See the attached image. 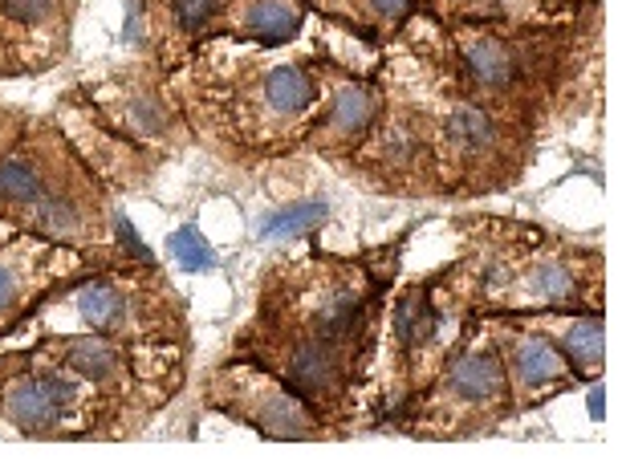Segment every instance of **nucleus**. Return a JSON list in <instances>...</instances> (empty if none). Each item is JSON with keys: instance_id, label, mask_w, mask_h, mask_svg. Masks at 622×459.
Here are the masks:
<instances>
[{"instance_id": "cd10ccee", "label": "nucleus", "mask_w": 622, "mask_h": 459, "mask_svg": "<svg viewBox=\"0 0 622 459\" xmlns=\"http://www.w3.org/2000/svg\"><path fill=\"white\" fill-rule=\"evenodd\" d=\"M590 414H594V419H602V414H607V402H602V386H598V383L590 386Z\"/></svg>"}, {"instance_id": "bb28decb", "label": "nucleus", "mask_w": 622, "mask_h": 459, "mask_svg": "<svg viewBox=\"0 0 622 459\" xmlns=\"http://www.w3.org/2000/svg\"><path fill=\"white\" fill-rule=\"evenodd\" d=\"M407 4H411V0H371L374 13L390 16V21H395V16H403V13H407Z\"/></svg>"}, {"instance_id": "7ed1b4c3", "label": "nucleus", "mask_w": 622, "mask_h": 459, "mask_svg": "<svg viewBox=\"0 0 622 459\" xmlns=\"http://www.w3.org/2000/svg\"><path fill=\"white\" fill-rule=\"evenodd\" d=\"M289 374L301 390H329L338 379V358L329 350V342H306L289 358Z\"/></svg>"}, {"instance_id": "ddd939ff", "label": "nucleus", "mask_w": 622, "mask_h": 459, "mask_svg": "<svg viewBox=\"0 0 622 459\" xmlns=\"http://www.w3.org/2000/svg\"><path fill=\"white\" fill-rule=\"evenodd\" d=\"M0 199H9V203L41 199V171L33 168V163H25V159L0 163Z\"/></svg>"}, {"instance_id": "9b49d317", "label": "nucleus", "mask_w": 622, "mask_h": 459, "mask_svg": "<svg viewBox=\"0 0 622 459\" xmlns=\"http://www.w3.org/2000/svg\"><path fill=\"white\" fill-rule=\"evenodd\" d=\"M513 367H517V379L525 386H545L561 374V358L558 350L545 346V342H521L513 353Z\"/></svg>"}, {"instance_id": "20e7f679", "label": "nucleus", "mask_w": 622, "mask_h": 459, "mask_svg": "<svg viewBox=\"0 0 622 459\" xmlns=\"http://www.w3.org/2000/svg\"><path fill=\"white\" fill-rule=\"evenodd\" d=\"M297 29H301V9L289 4V0H257L249 9V33L269 41V46L289 41Z\"/></svg>"}, {"instance_id": "4468645a", "label": "nucleus", "mask_w": 622, "mask_h": 459, "mask_svg": "<svg viewBox=\"0 0 622 459\" xmlns=\"http://www.w3.org/2000/svg\"><path fill=\"white\" fill-rule=\"evenodd\" d=\"M82 322L94 325V330H107L123 318V297L110 289V285H86L78 297Z\"/></svg>"}, {"instance_id": "5701e85b", "label": "nucleus", "mask_w": 622, "mask_h": 459, "mask_svg": "<svg viewBox=\"0 0 622 459\" xmlns=\"http://www.w3.org/2000/svg\"><path fill=\"white\" fill-rule=\"evenodd\" d=\"M114 232H119V240H123V248H126V252H135V257H139L142 264H151V261H156V257H151V248L142 245L139 228H135V224H130L126 215H114Z\"/></svg>"}, {"instance_id": "a211bd4d", "label": "nucleus", "mask_w": 622, "mask_h": 459, "mask_svg": "<svg viewBox=\"0 0 622 459\" xmlns=\"http://www.w3.org/2000/svg\"><path fill=\"white\" fill-rule=\"evenodd\" d=\"M167 245H172L175 261L184 264V269H212V264H216V252H212V245H208L196 228L172 232V240H167Z\"/></svg>"}, {"instance_id": "39448f33", "label": "nucleus", "mask_w": 622, "mask_h": 459, "mask_svg": "<svg viewBox=\"0 0 622 459\" xmlns=\"http://www.w3.org/2000/svg\"><path fill=\"white\" fill-rule=\"evenodd\" d=\"M464 62L468 70H472V77L481 82V86H488V90H500V86H509L513 82V53L500 46V41H472V46L464 49Z\"/></svg>"}, {"instance_id": "9d476101", "label": "nucleus", "mask_w": 622, "mask_h": 459, "mask_svg": "<svg viewBox=\"0 0 622 459\" xmlns=\"http://www.w3.org/2000/svg\"><path fill=\"white\" fill-rule=\"evenodd\" d=\"M326 203L322 199H310V203H294V208H281V212H269L265 220H261V236H301V232L318 228L322 220H326Z\"/></svg>"}, {"instance_id": "412c9836", "label": "nucleus", "mask_w": 622, "mask_h": 459, "mask_svg": "<svg viewBox=\"0 0 622 459\" xmlns=\"http://www.w3.org/2000/svg\"><path fill=\"white\" fill-rule=\"evenodd\" d=\"M216 13V0H175V21L184 33H200Z\"/></svg>"}, {"instance_id": "6ab92c4d", "label": "nucleus", "mask_w": 622, "mask_h": 459, "mask_svg": "<svg viewBox=\"0 0 622 459\" xmlns=\"http://www.w3.org/2000/svg\"><path fill=\"white\" fill-rule=\"evenodd\" d=\"M261 423H265V427H273L277 435H310V427H313L310 414L301 411L294 398H277V402L261 414Z\"/></svg>"}, {"instance_id": "aec40b11", "label": "nucleus", "mask_w": 622, "mask_h": 459, "mask_svg": "<svg viewBox=\"0 0 622 459\" xmlns=\"http://www.w3.org/2000/svg\"><path fill=\"white\" fill-rule=\"evenodd\" d=\"M533 285H537V293L549 297V301H570V297H574V276H570L565 264H542L537 276H533Z\"/></svg>"}, {"instance_id": "1a4fd4ad", "label": "nucleus", "mask_w": 622, "mask_h": 459, "mask_svg": "<svg viewBox=\"0 0 622 459\" xmlns=\"http://www.w3.org/2000/svg\"><path fill=\"white\" fill-rule=\"evenodd\" d=\"M65 358H70V367L78 370V374H86V379H94V383H107L110 374H114V367H119L114 346L102 342L98 334L74 337L70 350H65Z\"/></svg>"}, {"instance_id": "a878e982", "label": "nucleus", "mask_w": 622, "mask_h": 459, "mask_svg": "<svg viewBox=\"0 0 622 459\" xmlns=\"http://www.w3.org/2000/svg\"><path fill=\"white\" fill-rule=\"evenodd\" d=\"M126 41H142V4L130 0V13H126Z\"/></svg>"}, {"instance_id": "423d86ee", "label": "nucleus", "mask_w": 622, "mask_h": 459, "mask_svg": "<svg viewBox=\"0 0 622 459\" xmlns=\"http://www.w3.org/2000/svg\"><path fill=\"white\" fill-rule=\"evenodd\" d=\"M265 94L273 110L281 114H301V110H310L313 102V82L306 70H297V65H281L273 74L265 77Z\"/></svg>"}, {"instance_id": "f8f14e48", "label": "nucleus", "mask_w": 622, "mask_h": 459, "mask_svg": "<svg viewBox=\"0 0 622 459\" xmlns=\"http://www.w3.org/2000/svg\"><path fill=\"white\" fill-rule=\"evenodd\" d=\"M358 313H362V297L358 293L350 289L334 293L326 301V309H322V318H318V334L326 337V342H338V337H346L358 325Z\"/></svg>"}, {"instance_id": "0eeeda50", "label": "nucleus", "mask_w": 622, "mask_h": 459, "mask_svg": "<svg viewBox=\"0 0 622 459\" xmlns=\"http://www.w3.org/2000/svg\"><path fill=\"white\" fill-rule=\"evenodd\" d=\"M395 334L407 350L423 346L427 337L436 334V309L427 301V293H407L403 301L395 306Z\"/></svg>"}, {"instance_id": "f257e3e1", "label": "nucleus", "mask_w": 622, "mask_h": 459, "mask_svg": "<svg viewBox=\"0 0 622 459\" xmlns=\"http://www.w3.org/2000/svg\"><path fill=\"white\" fill-rule=\"evenodd\" d=\"M62 402L53 395L49 379H21L16 386H9L4 395V414L13 419L21 431H49L53 423H62Z\"/></svg>"}, {"instance_id": "4be33fe9", "label": "nucleus", "mask_w": 622, "mask_h": 459, "mask_svg": "<svg viewBox=\"0 0 622 459\" xmlns=\"http://www.w3.org/2000/svg\"><path fill=\"white\" fill-rule=\"evenodd\" d=\"M4 13L13 16L16 25H37L53 13V0H4Z\"/></svg>"}, {"instance_id": "dca6fc26", "label": "nucleus", "mask_w": 622, "mask_h": 459, "mask_svg": "<svg viewBox=\"0 0 622 459\" xmlns=\"http://www.w3.org/2000/svg\"><path fill=\"white\" fill-rule=\"evenodd\" d=\"M37 224L49 232V236H74L82 228V215L74 208V199L65 196H49L37 199Z\"/></svg>"}, {"instance_id": "2eb2a0df", "label": "nucleus", "mask_w": 622, "mask_h": 459, "mask_svg": "<svg viewBox=\"0 0 622 459\" xmlns=\"http://www.w3.org/2000/svg\"><path fill=\"white\" fill-rule=\"evenodd\" d=\"M565 350L574 358L577 367L598 370L602 358H607V334H602V322H577L570 334H565Z\"/></svg>"}, {"instance_id": "6e6552de", "label": "nucleus", "mask_w": 622, "mask_h": 459, "mask_svg": "<svg viewBox=\"0 0 622 459\" xmlns=\"http://www.w3.org/2000/svg\"><path fill=\"white\" fill-rule=\"evenodd\" d=\"M374 110H378V98H374L366 86H346V90L334 98L329 123H334V131H343V135H362V131L374 123Z\"/></svg>"}, {"instance_id": "f3484780", "label": "nucleus", "mask_w": 622, "mask_h": 459, "mask_svg": "<svg viewBox=\"0 0 622 459\" xmlns=\"http://www.w3.org/2000/svg\"><path fill=\"white\" fill-rule=\"evenodd\" d=\"M448 135L451 142H460V147H488L493 123H488V114H481L476 107H460L448 119Z\"/></svg>"}, {"instance_id": "b1692460", "label": "nucleus", "mask_w": 622, "mask_h": 459, "mask_svg": "<svg viewBox=\"0 0 622 459\" xmlns=\"http://www.w3.org/2000/svg\"><path fill=\"white\" fill-rule=\"evenodd\" d=\"M135 119H139V123L147 126V131H159L167 114H163V107H159L156 98H142V102H135Z\"/></svg>"}, {"instance_id": "393cba45", "label": "nucleus", "mask_w": 622, "mask_h": 459, "mask_svg": "<svg viewBox=\"0 0 622 459\" xmlns=\"http://www.w3.org/2000/svg\"><path fill=\"white\" fill-rule=\"evenodd\" d=\"M13 306H16V276H13V269L0 264V313Z\"/></svg>"}, {"instance_id": "f03ea898", "label": "nucleus", "mask_w": 622, "mask_h": 459, "mask_svg": "<svg viewBox=\"0 0 622 459\" xmlns=\"http://www.w3.org/2000/svg\"><path fill=\"white\" fill-rule=\"evenodd\" d=\"M451 390L468 402H488V398L505 395V367H500V358L493 350L484 353H468L456 362L451 370Z\"/></svg>"}]
</instances>
